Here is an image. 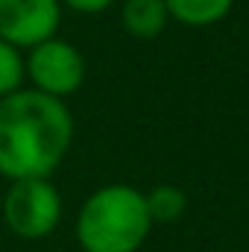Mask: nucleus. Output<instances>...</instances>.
Listing matches in <instances>:
<instances>
[{
  "mask_svg": "<svg viewBox=\"0 0 249 252\" xmlns=\"http://www.w3.org/2000/svg\"><path fill=\"white\" fill-rule=\"evenodd\" d=\"M73 118L64 100L35 88L0 97V176L50 179L70 150Z\"/></svg>",
  "mask_w": 249,
  "mask_h": 252,
  "instance_id": "nucleus-1",
  "label": "nucleus"
},
{
  "mask_svg": "<svg viewBox=\"0 0 249 252\" xmlns=\"http://www.w3.org/2000/svg\"><path fill=\"white\" fill-rule=\"evenodd\" d=\"M153 220L144 193L132 185H103L79 208L76 241L82 252H138Z\"/></svg>",
  "mask_w": 249,
  "mask_h": 252,
  "instance_id": "nucleus-2",
  "label": "nucleus"
},
{
  "mask_svg": "<svg viewBox=\"0 0 249 252\" xmlns=\"http://www.w3.org/2000/svg\"><path fill=\"white\" fill-rule=\"evenodd\" d=\"M3 223L24 241L53 235L62 220V196L50 179H18L3 193Z\"/></svg>",
  "mask_w": 249,
  "mask_h": 252,
  "instance_id": "nucleus-3",
  "label": "nucleus"
},
{
  "mask_svg": "<svg viewBox=\"0 0 249 252\" xmlns=\"http://www.w3.org/2000/svg\"><path fill=\"white\" fill-rule=\"evenodd\" d=\"M24 73L35 91L56 97V100H67L85 82V56L70 41L53 35V38L30 47V53L24 59Z\"/></svg>",
  "mask_w": 249,
  "mask_h": 252,
  "instance_id": "nucleus-4",
  "label": "nucleus"
},
{
  "mask_svg": "<svg viewBox=\"0 0 249 252\" xmlns=\"http://www.w3.org/2000/svg\"><path fill=\"white\" fill-rule=\"evenodd\" d=\"M59 24V0H0V38L18 50H30L53 38Z\"/></svg>",
  "mask_w": 249,
  "mask_h": 252,
  "instance_id": "nucleus-5",
  "label": "nucleus"
},
{
  "mask_svg": "<svg viewBox=\"0 0 249 252\" xmlns=\"http://www.w3.org/2000/svg\"><path fill=\"white\" fill-rule=\"evenodd\" d=\"M121 24L135 38H156L170 24V15H167L164 0H124Z\"/></svg>",
  "mask_w": 249,
  "mask_h": 252,
  "instance_id": "nucleus-6",
  "label": "nucleus"
},
{
  "mask_svg": "<svg viewBox=\"0 0 249 252\" xmlns=\"http://www.w3.org/2000/svg\"><path fill=\"white\" fill-rule=\"evenodd\" d=\"M170 21H179L185 27H211L223 21L235 0H164Z\"/></svg>",
  "mask_w": 249,
  "mask_h": 252,
  "instance_id": "nucleus-7",
  "label": "nucleus"
},
{
  "mask_svg": "<svg viewBox=\"0 0 249 252\" xmlns=\"http://www.w3.org/2000/svg\"><path fill=\"white\" fill-rule=\"evenodd\" d=\"M147 211L153 223H176L187 208V196L176 185H156L150 193H144Z\"/></svg>",
  "mask_w": 249,
  "mask_h": 252,
  "instance_id": "nucleus-8",
  "label": "nucleus"
},
{
  "mask_svg": "<svg viewBox=\"0 0 249 252\" xmlns=\"http://www.w3.org/2000/svg\"><path fill=\"white\" fill-rule=\"evenodd\" d=\"M24 56L18 47L6 44L0 38V97H9L15 91H21L24 85Z\"/></svg>",
  "mask_w": 249,
  "mask_h": 252,
  "instance_id": "nucleus-9",
  "label": "nucleus"
},
{
  "mask_svg": "<svg viewBox=\"0 0 249 252\" xmlns=\"http://www.w3.org/2000/svg\"><path fill=\"white\" fill-rule=\"evenodd\" d=\"M59 3L79 12V15H97V12H106L115 0H59Z\"/></svg>",
  "mask_w": 249,
  "mask_h": 252,
  "instance_id": "nucleus-10",
  "label": "nucleus"
}]
</instances>
